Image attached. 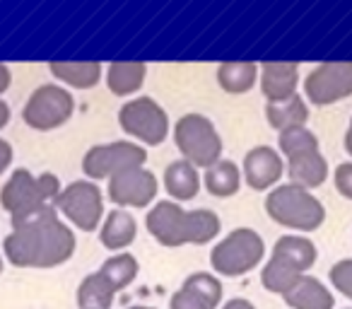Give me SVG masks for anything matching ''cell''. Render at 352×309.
I'll return each instance as SVG.
<instances>
[{"label":"cell","instance_id":"ba28073f","mask_svg":"<svg viewBox=\"0 0 352 309\" xmlns=\"http://www.w3.org/2000/svg\"><path fill=\"white\" fill-rule=\"evenodd\" d=\"M118 126L142 145H162L169 136V116L152 97L128 99L118 109Z\"/></svg>","mask_w":352,"mask_h":309},{"label":"cell","instance_id":"6da1fadb","mask_svg":"<svg viewBox=\"0 0 352 309\" xmlns=\"http://www.w3.org/2000/svg\"><path fill=\"white\" fill-rule=\"evenodd\" d=\"M75 232L60 222L58 211H46L12 227L3 239V254L17 268H56L73 259Z\"/></svg>","mask_w":352,"mask_h":309},{"label":"cell","instance_id":"d590c367","mask_svg":"<svg viewBox=\"0 0 352 309\" xmlns=\"http://www.w3.org/2000/svg\"><path fill=\"white\" fill-rule=\"evenodd\" d=\"M222 309H256V307L249 302V299H244V297H234V299H230V302H227Z\"/></svg>","mask_w":352,"mask_h":309},{"label":"cell","instance_id":"836d02e7","mask_svg":"<svg viewBox=\"0 0 352 309\" xmlns=\"http://www.w3.org/2000/svg\"><path fill=\"white\" fill-rule=\"evenodd\" d=\"M12 85V73L6 63H0V94H6Z\"/></svg>","mask_w":352,"mask_h":309},{"label":"cell","instance_id":"52a82bcc","mask_svg":"<svg viewBox=\"0 0 352 309\" xmlns=\"http://www.w3.org/2000/svg\"><path fill=\"white\" fill-rule=\"evenodd\" d=\"M145 147L133 140H116L89 147L82 158V172L87 174L89 182H102V179H111L128 169L145 167Z\"/></svg>","mask_w":352,"mask_h":309},{"label":"cell","instance_id":"cb8c5ba5","mask_svg":"<svg viewBox=\"0 0 352 309\" xmlns=\"http://www.w3.org/2000/svg\"><path fill=\"white\" fill-rule=\"evenodd\" d=\"M203 184H206L208 193H212L215 198H230L239 191L241 172L232 160H220V162H215L212 167L206 169Z\"/></svg>","mask_w":352,"mask_h":309},{"label":"cell","instance_id":"74e56055","mask_svg":"<svg viewBox=\"0 0 352 309\" xmlns=\"http://www.w3.org/2000/svg\"><path fill=\"white\" fill-rule=\"evenodd\" d=\"M128 309H155V307H128Z\"/></svg>","mask_w":352,"mask_h":309},{"label":"cell","instance_id":"44dd1931","mask_svg":"<svg viewBox=\"0 0 352 309\" xmlns=\"http://www.w3.org/2000/svg\"><path fill=\"white\" fill-rule=\"evenodd\" d=\"M265 121L278 133L287 131L294 126H307L309 121V104L304 97L292 94L283 102H268L265 104Z\"/></svg>","mask_w":352,"mask_h":309},{"label":"cell","instance_id":"8992f818","mask_svg":"<svg viewBox=\"0 0 352 309\" xmlns=\"http://www.w3.org/2000/svg\"><path fill=\"white\" fill-rule=\"evenodd\" d=\"M174 142L184 160L198 169H208L222 160V138L215 123L203 114H184L174 126Z\"/></svg>","mask_w":352,"mask_h":309},{"label":"cell","instance_id":"4fadbf2b","mask_svg":"<svg viewBox=\"0 0 352 309\" xmlns=\"http://www.w3.org/2000/svg\"><path fill=\"white\" fill-rule=\"evenodd\" d=\"M283 174H285V162L278 155V150H273L270 145H256L246 152L241 177L246 179L249 189H254V191H268V189H273L283 179Z\"/></svg>","mask_w":352,"mask_h":309},{"label":"cell","instance_id":"277c9868","mask_svg":"<svg viewBox=\"0 0 352 309\" xmlns=\"http://www.w3.org/2000/svg\"><path fill=\"white\" fill-rule=\"evenodd\" d=\"M265 213L280 227L297 232H314L326 222V208L309 189L297 184L275 187L265 196Z\"/></svg>","mask_w":352,"mask_h":309},{"label":"cell","instance_id":"5bb4252c","mask_svg":"<svg viewBox=\"0 0 352 309\" xmlns=\"http://www.w3.org/2000/svg\"><path fill=\"white\" fill-rule=\"evenodd\" d=\"M258 83L265 102H283L297 94L299 65L292 61H265L258 65Z\"/></svg>","mask_w":352,"mask_h":309},{"label":"cell","instance_id":"3957f363","mask_svg":"<svg viewBox=\"0 0 352 309\" xmlns=\"http://www.w3.org/2000/svg\"><path fill=\"white\" fill-rule=\"evenodd\" d=\"M60 191L63 189L56 174L44 172L41 177H34L30 169H15L0 189V206L10 213L15 227L39 213L54 211Z\"/></svg>","mask_w":352,"mask_h":309},{"label":"cell","instance_id":"9c48e42d","mask_svg":"<svg viewBox=\"0 0 352 309\" xmlns=\"http://www.w3.org/2000/svg\"><path fill=\"white\" fill-rule=\"evenodd\" d=\"M75 111V99L60 85H41L30 94L25 109H22V121L34 131H54L70 121Z\"/></svg>","mask_w":352,"mask_h":309},{"label":"cell","instance_id":"8d00e7d4","mask_svg":"<svg viewBox=\"0 0 352 309\" xmlns=\"http://www.w3.org/2000/svg\"><path fill=\"white\" fill-rule=\"evenodd\" d=\"M342 145H345L347 155H350V158H352V121H350V126H347V133H345V142H342Z\"/></svg>","mask_w":352,"mask_h":309},{"label":"cell","instance_id":"f1b7e54d","mask_svg":"<svg viewBox=\"0 0 352 309\" xmlns=\"http://www.w3.org/2000/svg\"><path fill=\"white\" fill-rule=\"evenodd\" d=\"M184 288L193 290L196 295H201L212 309L220 307L222 302V283L212 273H193L184 280Z\"/></svg>","mask_w":352,"mask_h":309},{"label":"cell","instance_id":"484cf974","mask_svg":"<svg viewBox=\"0 0 352 309\" xmlns=\"http://www.w3.org/2000/svg\"><path fill=\"white\" fill-rule=\"evenodd\" d=\"M302 270H297L292 264L278 259V256H270V261L261 270V283L268 292L273 295H285L287 290H292L297 285V280L302 278Z\"/></svg>","mask_w":352,"mask_h":309},{"label":"cell","instance_id":"e575fe53","mask_svg":"<svg viewBox=\"0 0 352 309\" xmlns=\"http://www.w3.org/2000/svg\"><path fill=\"white\" fill-rule=\"evenodd\" d=\"M10 116H12V111H10V104L6 102V99L0 97V131L10 123Z\"/></svg>","mask_w":352,"mask_h":309},{"label":"cell","instance_id":"83f0119b","mask_svg":"<svg viewBox=\"0 0 352 309\" xmlns=\"http://www.w3.org/2000/svg\"><path fill=\"white\" fill-rule=\"evenodd\" d=\"M278 147L283 155H287V160L297 158V155H307V152L318 150V138L314 131H309L307 126H294L287 128L278 136Z\"/></svg>","mask_w":352,"mask_h":309},{"label":"cell","instance_id":"f546056e","mask_svg":"<svg viewBox=\"0 0 352 309\" xmlns=\"http://www.w3.org/2000/svg\"><path fill=\"white\" fill-rule=\"evenodd\" d=\"M328 275H331L333 288L340 295H345L347 299H352V259H340L338 264H333Z\"/></svg>","mask_w":352,"mask_h":309},{"label":"cell","instance_id":"1f68e13d","mask_svg":"<svg viewBox=\"0 0 352 309\" xmlns=\"http://www.w3.org/2000/svg\"><path fill=\"white\" fill-rule=\"evenodd\" d=\"M333 184H336L338 193L347 201H352V162H342L333 172Z\"/></svg>","mask_w":352,"mask_h":309},{"label":"cell","instance_id":"4316f807","mask_svg":"<svg viewBox=\"0 0 352 309\" xmlns=\"http://www.w3.org/2000/svg\"><path fill=\"white\" fill-rule=\"evenodd\" d=\"M138 270L140 268H138L135 256L128 254V251H118V254L109 256V259L104 261L99 273H102L104 278L111 283V288L118 292V290H126L128 285L138 278Z\"/></svg>","mask_w":352,"mask_h":309},{"label":"cell","instance_id":"9a60e30c","mask_svg":"<svg viewBox=\"0 0 352 309\" xmlns=\"http://www.w3.org/2000/svg\"><path fill=\"white\" fill-rule=\"evenodd\" d=\"M285 304L289 309H333L336 307V297L333 292L314 275L304 273L302 278L297 280L292 290L283 295Z\"/></svg>","mask_w":352,"mask_h":309},{"label":"cell","instance_id":"f35d334b","mask_svg":"<svg viewBox=\"0 0 352 309\" xmlns=\"http://www.w3.org/2000/svg\"><path fill=\"white\" fill-rule=\"evenodd\" d=\"M0 273H3V256H0Z\"/></svg>","mask_w":352,"mask_h":309},{"label":"cell","instance_id":"4dcf8cb0","mask_svg":"<svg viewBox=\"0 0 352 309\" xmlns=\"http://www.w3.org/2000/svg\"><path fill=\"white\" fill-rule=\"evenodd\" d=\"M169 309H212V307L201 297V295H196L193 290H188L182 285V290H176V292L171 295Z\"/></svg>","mask_w":352,"mask_h":309},{"label":"cell","instance_id":"30bf717a","mask_svg":"<svg viewBox=\"0 0 352 309\" xmlns=\"http://www.w3.org/2000/svg\"><path fill=\"white\" fill-rule=\"evenodd\" d=\"M56 211L63 213L80 232H94L104 217V196L94 182L80 179L60 191Z\"/></svg>","mask_w":352,"mask_h":309},{"label":"cell","instance_id":"2e32d148","mask_svg":"<svg viewBox=\"0 0 352 309\" xmlns=\"http://www.w3.org/2000/svg\"><path fill=\"white\" fill-rule=\"evenodd\" d=\"M49 70L58 83L73 89H92L102 80V63L99 61H51Z\"/></svg>","mask_w":352,"mask_h":309},{"label":"cell","instance_id":"e0dca14e","mask_svg":"<svg viewBox=\"0 0 352 309\" xmlns=\"http://www.w3.org/2000/svg\"><path fill=\"white\" fill-rule=\"evenodd\" d=\"M138 237V222L126 208H116L102 220L99 227V242L109 251H123L135 242Z\"/></svg>","mask_w":352,"mask_h":309},{"label":"cell","instance_id":"7402d4cb","mask_svg":"<svg viewBox=\"0 0 352 309\" xmlns=\"http://www.w3.org/2000/svg\"><path fill=\"white\" fill-rule=\"evenodd\" d=\"M258 83V63L254 61H225L217 65V85L227 94H244Z\"/></svg>","mask_w":352,"mask_h":309},{"label":"cell","instance_id":"7c38bea8","mask_svg":"<svg viewBox=\"0 0 352 309\" xmlns=\"http://www.w3.org/2000/svg\"><path fill=\"white\" fill-rule=\"evenodd\" d=\"M160 182L145 167L128 169L116 177L109 179V201L116 203L118 208H147L155 203Z\"/></svg>","mask_w":352,"mask_h":309},{"label":"cell","instance_id":"603a6c76","mask_svg":"<svg viewBox=\"0 0 352 309\" xmlns=\"http://www.w3.org/2000/svg\"><path fill=\"white\" fill-rule=\"evenodd\" d=\"M273 256L278 259L287 261L292 264L297 270L307 273L318 259V251H316V244H314L309 237L304 235H283L273 246Z\"/></svg>","mask_w":352,"mask_h":309},{"label":"cell","instance_id":"5b68a950","mask_svg":"<svg viewBox=\"0 0 352 309\" xmlns=\"http://www.w3.org/2000/svg\"><path fill=\"white\" fill-rule=\"evenodd\" d=\"M265 242L251 227H236L210 251V266L225 278H241L263 261Z\"/></svg>","mask_w":352,"mask_h":309},{"label":"cell","instance_id":"7a4b0ae2","mask_svg":"<svg viewBox=\"0 0 352 309\" xmlns=\"http://www.w3.org/2000/svg\"><path fill=\"white\" fill-rule=\"evenodd\" d=\"M145 227L162 246H184V244H210L222 230L217 213L201 208V211H184L176 201H157L145 215Z\"/></svg>","mask_w":352,"mask_h":309},{"label":"cell","instance_id":"ffe728a7","mask_svg":"<svg viewBox=\"0 0 352 309\" xmlns=\"http://www.w3.org/2000/svg\"><path fill=\"white\" fill-rule=\"evenodd\" d=\"M287 174L289 184H297L304 189H318L326 184L328 179V162L321 152H307V155H297V158L287 160Z\"/></svg>","mask_w":352,"mask_h":309},{"label":"cell","instance_id":"8fae6325","mask_svg":"<svg viewBox=\"0 0 352 309\" xmlns=\"http://www.w3.org/2000/svg\"><path fill=\"white\" fill-rule=\"evenodd\" d=\"M352 94V61H326L304 80V97L314 107H331Z\"/></svg>","mask_w":352,"mask_h":309},{"label":"cell","instance_id":"d4e9b609","mask_svg":"<svg viewBox=\"0 0 352 309\" xmlns=\"http://www.w3.org/2000/svg\"><path fill=\"white\" fill-rule=\"evenodd\" d=\"M113 297H116V290L111 288V283L99 270L89 273L80 283L78 295H75L80 309H111Z\"/></svg>","mask_w":352,"mask_h":309},{"label":"cell","instance_id":"ac0fdd59","mask_svg":"<svg viewBox=\"0 0 352 309\" xmlns=\"http://www.w3.org/2000/svg\"><path fill=\"white\" fill-rule=\"evenodd\" d=\"M201 172L188 160H176L164 169V189L176 203L193 201L201 191Z\"/></svg>","mask_w":352,"mask_h":309},{"label":"cell","instance_id":"d6a6232c","mask_svg":"<svg viewBox=\"0 0 352 309\" xmlns=\"http://www.w3.org/2000/svg\"><path fill=\"white\" fill-rule=\"evenodd\" d=\"M10 164H12V145L0 138V174L6 172Z\"/></svg>","mask_w":352,"mask_h":309},{"label":"cell","instance_id":"d6986e66","mask_svg":"<svg viewBox=\"0 0 352 309\" xmlns=\"http://www.w3.org/2000/svg\"><path fill=\"white\" fill-rule=\"evenodd\" d=\"M147 78V63L142 61H113L107 65V87L116 97L140 92Z\"/></svg>","mask_w":352,"mask_h":309}]
</instances>
